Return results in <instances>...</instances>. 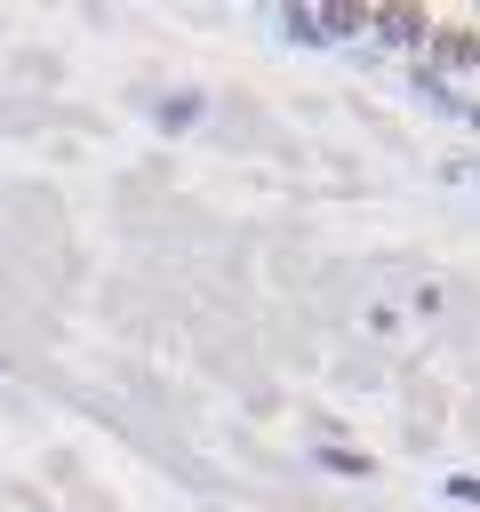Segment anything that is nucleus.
Returning a JSON list of instances; mask_svg holds the SVG:
<instances>
[{
  "instance_id": "1",
  "label": "nucleus",
  "mask_w": 480,
  "mask_h": 512,
  "mask_svg": "<svg viewBox=\"0 0 480 512\" xmlns=\"http://www.w3.org/2000/svg\"><path fill=\"white\" fill-rule=\"evenodd\" d=\"M384 24H392L400 40H424V8H384Z\"/></svg>"
}]
</instances>
